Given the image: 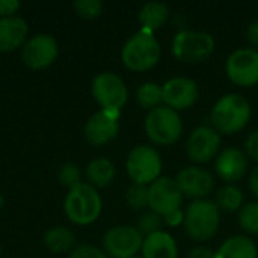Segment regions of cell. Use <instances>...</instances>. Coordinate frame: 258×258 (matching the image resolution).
Segmentation results:
<instances>
[{
    "mask_svg": "<svg viewBox=\"0 0 258 258\" xmlns=\"http://www.w3.org/2000/svg\"><path fill=\"white\" fill-rule=\"evenodd\" d=\"M251 118L249 101L239 94L224 95L212 109V124L218 133L233 135L246 127Z\"/></svg>",
    "mask_w": 258,
    "mask_h": 258,
    "instance_id": "6da1fadb",
    "label": "cell"
},
{
    "mask_svg": "<svg viewBox=\"0 0 258 258\" xmlns=\"http://www.w3.org/2000/svg\"><path fill=\"white\" fill-rule=\"evenodd\" d=\"M162 48L153 32L141 29L124 44L121 51L122 63L132 71H148L160 59Z\"/></svg>",
    "mask_w": 258,
    "mask_h": 258,
    "instance_id": "7a4b0ae2",
    "label": "cell"
},
{
    "mask_svg": "<svg viewBox=\"0 0 258 258\" xmlns=\"http://www.w3.org/2000/svg\"><path fill=\"white\" fill-rule=\"evenodd\" d=\"M101 197L89 183H82L68 190L63 201L65 215L76 225H89L95 222L101 213Z\"/></svg>",
    "mask_w": 258,
    "mask_h": 258,
    "instance_id": "3957f363",
    "label": "cell"
},
{
    "mask_svg": "<svg viewBox=\"0 0 258 258\" xmlns=\"http://www.w3.org/2000/svg\"><path fill=\"white\" fill-rule=\"evenodd\" d=\"M183 224L192 239L200 242L209 240L219 228L221 210L213 201L197 200L187 207Z\"/></svg>",
    "mask_w": 258,
    "mask_h": 258,
    "instance_id": "277c9868",
    "label": "cell"
},
{
    "mask_svg": "<svg viewBox=\"0 0 258 258\" xmlns=\"http://www.w3.org/2000/svg\"><path fill=\"white\" fill-rule=\"evenodd\" d=\"M145 133L157 145H172L183 133V122L177 110L168 106H159L148 112L145 118Z\"/></svg>",
    "mask_w": 258,
    "mask_h": 258,
    "instance_id": "5b68a950",
    "label": "cell"
},
{
    "mask_svg": "<svg viewBox=\"0 0 258 258\" xmlns=\"http://www.w3.org/2000/svg\"><path fill=\"white\" fill-rule=\"evenodd\" d=\"M213 50L215 39L207 32L180 30L172 39V54L180 62H203L212 56Z\"/></svg>",
    "mask_w": 258,
    "mask_h": 258,
    "instance_id": "8992f818",
    "label": "cell"
},
{
    "mask_svg": "<svg viewBox=\"0 0 258 258\" xmlns=\"http://www.w3.org/2000/svg\"><path fill=\"white\" fill-rule=\"evenodd\" d=\"M125 169L133 183L147 186L160 178L162 159L153 147L138 145L128 153Z\"/></svg>",
    "mask_w": 258,
    "mask_h": 258,
    "instance_id": "52a82bcc",
    "label": "cell"
},
{
    "mask_svg": "<svg viewBox=\"0 0 258 258\" xmlns=\"http://www.w3.org/2000/svg\"><path fill=\"white\" fill-rule=\"evenodd\" d=\"M94 100L101 106V110L119 112L127 103L128 91L124 80L115 73H100L91 85Z\"/></svg>",
    "mask_w": 258,
    "mask_h": 258,
    "instance_id": "ba28073f",
    "label": "cell"
},
{
    "mask_svg": "<svg viewBox=\"0 0 258 258\" xmlns=\"http://www.w3.org/2000/svg\"><path fill=\"white\" fill-rule=\"evenodd\" d=\"M144 236L136 227L121 225L110 228L103 239L104 251L113 258H135L142 249Z\"/></svg>",
    "mask_w": 258,
    "mask_h": 258,
    "instance_id": "9c48e42d",
    "label": "cell"
},
{
    "mask_svg": "<svg viewBox=\"0 0 258 258\" xmlns=\"http://www.w3.org/2000/svg\"><path fill=\"white\" fill-rule=\"evenodd\" d=\"M228 79L239 86H254L258 83V50L239 48L233 51L225 63Z\"/></svg>",
    "mask_w": 258,
    "mask_h": 258,
    "instance_id": "30bf717a",
    "label": "cell"
},
{
    "mask_svg": "<svg viewBox=\"0 0 258 258\" xmlns=\"http://www.w3.org/2000/svg\"><path fill=\"white\" fill-rule=\"evenodd\" d=\"M183 194L175 180L169 177H160L148 187V207L151 212L165 216L174 210H178L183 203Z\"/></svg>",
    "mask_w": 258,
    "mask_h": 258,
    "instance_id": "8fae6325",
    "label": "cell"
},
{
    "mask_svg": "<svg viewBox=\"0 0 258 258\" xmlns=\"http://www.w3.org/2000/svg\"><path fill=\"white\" fill-rule=\"evenodd\" d=\"M57 53L59 47L56 39L50 35L41 33L26 41L23 45L21 59L30 70H44L56 60Z\"/></svg>",
    "mask_w": 258,
    "mask_h": 258,
    "instance_id": "7c38bea8",
    "label": "cell"
},
{
    "mask_svg": "<svg viewBox=\"0 0 258 258\" xmlns=\"http://www.w3.org/2000/svg\"><path fill=\"white\" fill-rule=\"evenodd\" d=\"M119 112L100 110L94 113L85 124L83 133L86 141L94 147H103L116 138L119 124Z\"/></svg>",
    "mask_w": 258,
    "mask_h": 258,
    "instance_id": "4fadbf2b",
    "label": "cell"
},
{
    "mask_svg": "<svg viewBox=\"0 0 258 258\" xmlns=\"http://www.w3.org/2000/svg\"><path fill=\"white\" fill-rule=\"evenodd\" d=\"M219 147L221 135L212 127L201 125L190 133L186 144V151L195 163H206L218 154Z\"/></svg>",
    "mask_w": 258,
    "mask_h": 258,
    "instance_id": "5bb4252c",
    "label": "cell"
},
{
    "mask_svg": "<svg viewBox=\"0 0 258 258\" xmlns=\"http://www.w3.org/2000/svg\"><path fill=\"white\" fill-rule=\"evenodd\" d=\"M163 101L174 110L192 107L200 98V89L195 80L187 77H174L163 86Z\"/></svg>",
    "mask_w": 258,
    "mask_h": 258,
    "instance_id": "9a60e30c",
    "label": "cell"
},
{
    "mask_svg": "<svg viewBox=\"0 0 258 258\" xmlns=\"http://www.w3.org/2000/svg\"><path fill=\"white\" fill-rule=\"evenodd\" d=\"M175 181L181 194L189 198L203 200L213 190V177L210 175V172L200 169L197 166L181 169Z\"/></svg>",
    "mask_w": 258,
    "mask_h": 258,
    "instance_id": "2e32d148",
    "label": "cell"
},
{
    "mask_svg": "<svg viewBox=\"0 0 258 258\" xmlns=\"http://www.w3.org/2000/svg\"><path fill=\"white\" fill-rule=\"evenodd\" d=\"M216 174L227 183L239 181L243 178L248 169L246 154L237 148H225L219 153L216 159Z\"/></svg>",
    "mask_w": 258,
    "mask_h": 258,
    "instance_id": "e0dca14e",
    "label": "cell"
},
{
    "mask_svg": "<svg viewBox=\"0 0 258 258\" xmlns=\"http://www.w3.org/2000/svg\"><path fill=\"white\" fill-rule=\"evenodd\" d=\"M29 33L27 23L20 17L0 18V51H14L23 44Z\"/></svg>",
    "mask_w": 258,
    "mask_h": 258,
    "instance_id": "ac0fdd59",
    "label": "cell"
},
{
    "mask_svg": "<svg viewBox=\"0 0 258 258\" xmlns=\"http://www.w3.org/2000/svg\"><path fill=\"white\" fill-rule=\"evenodd\" d=\"M142 258H177L178 248L175 239L165 231L154 233L151 236L144 237L142 243Z\"/></svg>",
    "mask_w": 258,
    "mask_h": 258,
    "instance_id": "d6986e66",
    "label": "cell"
},
{
    "mask_svg": "<svg viewBox=\"0 0 258 258\" xmlns=\"http://www.w3.org/2000/svg\"><path fill=\"white\" fill-rule=\"evenodd\" d=\"M215 254L216 258H258L255 243L245 236H233L227 239Z\"/></svg>",
    "mask_w": 258,
    "mask_h": 258,
    "instance_id": "ffe728a7",
    "label": "cell"
},
{
    "mask_svg": "<svg viewBox=\"0 0 258 258\" xmlns=\"http://www.w3.org/2000/svg\"><path fill=\"white\" fill-rule=\"evenodd\" d=\"M115 165L104 157L94 159L88 163L85 169V175L91 186L94 187H106L109 186L115 178Z\"/></svg>",
    "mask_w": 258,
    "mask_h": 258,
    "instance_id": "44dd1931",
    "label": "cell"
},
{
    "mask_svg": "<svg viewBox=\"0 0 258 258\" xmlns=\"http://www.w3.org/2000/svg\"><path fill=\"white\" fill-rule=\"evenodd\" d=\"M169 17V8L160 2H148L139 11V23L142 24L144 30L154 32L162 27Z\"/></svg>",
    "mask_w": 258,
    "mask_h": 258,
    "instance_id": "7402d4cb",
    "label": "cell"
},
{
    "mask_svg": "<svg viewBox=\"0 0 258 258\" xmlns=\"http://www.w3.org/2000/svg\"><path fill=\"white\" fill-rule=\"evenodd\" d=\"M74 234L65 227H54L44 234V245L53 254L68 252L74 246Z\"/></svg>",
    "mask_w": 258,
    "mask_h": 258,
    "instance_id": "603a6c76",
    "label": "cell"
},
{
    "mask_svg": "<svg viewBox=\"0 0 258 258\" xmlns=\"http://www.w3.org/2000/svg\"><path fill=\"white\" fill-rule=\"evenodd\" d=\"M136 100L144 109L153 110V109L159 107L160 103L163 101L162 86H159L154 82H147V83L141 85L139 89L136 91Z\"/></svg>",
    "mask_w": 258,
    "mask_h": 258,
    "instance_id": "cb8c5ba5",
    "label": "cell"
},
{
    "mask_svg": "<svg viewBox=\"0 0 258 258\" xmlns=\"http://www.w3.org/2000/svg\"><path fill=\"white\" fill-rule=\"evenodd\" d=\"M243 194L236 186H225L216 194V206L224 212H236L242 207Z\"/></svg>",
    "mask_w": 258,
    "mask_h": 258,
    "instance_id": "d4e9b609",
    "label": "cell"
},
{
    "mask_svg": "<svg viewBox=\"0 0 258 258\" xmlns=\"http://www.w3.org/2000/svg\"><path fill=\"white\" fill-rule=\"evenodd\" d=\"M239 224L245 231L258 234V203H249L240 209Z\"/></svg>",
    "mask_w": 258,
    "mask_h": 258,
    "instance_id": "484cf974",
    "label": "cell"
},
{
    "mask_svg": "<svg viewBox=\"0 0 258 258\" xmlns=\"http://www.w3.org/2000/svg\"><path fill=\"white\" fill-rule=\"evenodd\" d=\"M165 221H163V216L154 213V212H148L145 215H142L138 221V230L139 233L147 237V236H151L154 233H159L162 231V227H163Z\"/></svg>",
    "mask_w": 258,
    "mask_h": 258,
    "instance_id": "4316f807",
    "label": "cell"
},
{
    "mask_svg": "<svg viewBox=\"0 0 258 258\" xmlns=\"http://www.w3.org/2000/svg\"><path fill=\"white\" fill-rule=\"evenodd\" d=\"M127 204L133 210H141L148 206V186L133 183L125 194Z\"/></svg>",
    "mask_w": 258,
    "mask_h": 258,
    "instance_id": "83f0119b",
    "label": "cell"
},
{
    "mask_svg": "<svg viewBox=\"0 0 258 258\" xmlns=\"http://www.w3.org/2000/svg\"><path fill=\"white\" fill-rule=\"evenodd\" d=\"M73 8L79 17L86 20L97 18L103 12V3L100 0H77L73 3Z\"/></svg>",
    "mask_w": 258,
    "mask_h": 258,
    "instance_id": "f1b7e54d",
    "label": "cell"
},
{
    "mask_svg": "<svg viewBox=\"0 0 258 258\" xmlns=\"http://www.w3.org/2000/svg\"><path fill=\"white\" fill-rule=\"evenodd\" d=\"M57 178H59L62 186L68 187V190H71L76 186L82 184V181H80V169H79V166H76L73 163L63 165L57 172Z\"/></svg>",
    "mask_w": 258,
    "mask_h": 258,
    "instance_id": "f546056e",
    "label": "cell"
},
{
    "mask_svg": "<svg viewBox=\"0 0 258 258\" xmlns=\"http://www.w3.org/2000/svg\"><path fill=\"white\" fill-rule=\"evenodd\" d=\"M70 258H109L107 254L95 246H91V245H83V246H79L76 248L71 254Z\"/></svg>",
    "mask_w": 258,
    "mask_h": 258,
    "instance_id": "4dcf8cb0",
    "label": "cell"
},
{
    "mask_svg": "<svg viewBox=\"0 0 258 258\" xmlns=\"http://www.w3.org/2000/svg\"><path fill=\"white\" fill-rule=\"evenodd\" d=\"M21 3L18 0H0V17L9 18L15 17V12L20 9Z\"/></svg>",
    "mask_w": 258,
    "mask_h": 258,
    "instance_id": "1f68e13d",
    "label": "cell"
},
{
    "mask_svg": "<svg viewBox=\"0 0 258 258\" xmlns=\"http://www.w3.org/2000/svg\"><path fill=\"white\" fill-rule=\"evenodd\" d=\"M245 148H246V154L252 159L258 162V130L251 133L245 142Z\"/></svg>",
    "mask_w": 258,
    "mask_h": 258,
    "instance_id": "d6a6232c",
    "label": "cell"
},
{
    "mask_svg": "<svg viewBox=\"0 0 258 258\" xmlns=\"http://www.w3.org/2000/svg\"><path fill=\"white\" fill-rule=\"evenodd\" d=\"M163 221H165V224L169 225V227H177V225H180V224L184 222V213L181 212V209L174 210V212L165 215V216H163Z\"/></svg>",
    "mask_w": 258,
    "mask_h": 258,
    "instance_id": "836d02e7",
    "label": "cell"
},
{
    "mask_svg": "<svg viewBox=\"0 0 258 258\" xmlns=\"http://www.w3.org/2000/svg\"><path fill=\"white\" fill-rule=\"evenodd\" d=\"M187 258H216V254L209 249V248H204V246H198L195 249H192L189 252Z\"/></svg>",
    "mask_w": 258,
    "mask_h": 258,
    "instance_id": "e575fe53",
    "label": "cell"
},
{
    "mask_svg": "<svg viewBox=\"0 0 258 258\" xmlns=\"http://www.w3.org/2000/svg\"><path fill=\"white\" fill-rule=\"evenodd\" d=\"M246 38H248V41L258 48V20L255 21H252L249 26H248V29H246Z\"/></svg>",
    "mask_w": 258,
    "mask_h": 258,
    "instance_id": "d590c367",
    "label": "cell"
},
{
    "mask_svg": "<svg viewBox=\"0 0 258 258\" xmlns=\"http://www.w3.org/2000/svg\"><path fill=\"white\" fill-rule=\"evenodd\" d=\"M249 189H251V192L258 198V168L252 171V174L249 177Z\"/></svg>",
    "mask_w": 258,
    "mask_h": 258,
    "instance_id": "8d00e7d4",
    "label": "cell"
},
{
    "mask_svg": "<svg viewBox=\"0 0 258 258\" xmlns=\"http://www.w3.org/2000/svg\"><path fill=\"white\" fill-rule=\"evenodd\" d=\"M2 206H3V197H2V194H0V209H2Z\"/></svg>",
    "mask_w": 258,
    "mask_h": 258,
    "instance_id": "74e56055",
    "label": "cell"
},
{
    "mask_svg": "<svg viewBox=\"0 0 258 258\" xmlns=\"http://www.w3.org/2000/svg\"><path fill=\"white\" fill-rule=\"evenodd\" d=\"M0 257H2V248H0Z\"/></svg>",
    "mask_w": 258,
    "mask_h": 258,
    "instance_id": "f35d334b",
    "label": "cell"
},
{
    "mask_svg": "<svg viewBox=\"0 0 258 258\" xmlns=\"http://www.w3.org/2000/svg\"><path fill=\"white\" fill-rule=\"evenodd\" d=\"M135 258H136V257H135Z\"/></svg>",
    "mask_w": 258,
    "mask_h": 258,
    "instance_id": "ab89813d",
    "label": "cell"
}]
</instances>
